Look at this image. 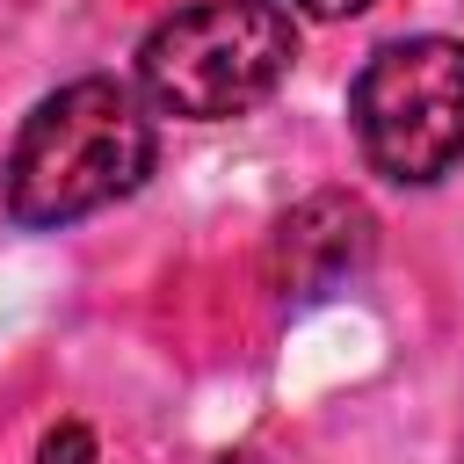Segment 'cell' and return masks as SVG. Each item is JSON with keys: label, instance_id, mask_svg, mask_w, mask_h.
<instances>
[{"label": "cell", "instance_id": "6da1fadb", "mask_svg": "<svg viewBox=\"0 0 464 464\" xmlns=\"http://www.w3.org/2000/svg\"><path fill=\"white\" fill-rule=\"evenodd\" d=\"M152 174V116L130 80H72L44 94L7 152V218L29 232L109 210Z\"/></svg>", "mask_w": 464, "mask_h": 464}, {"label": "cell", "instance_id": "7a4b0ae2", "mask_svg": "<svg viewBox=\"0 0 464 464\" xmlns=\"http://www.w3.org/2000/svg\"><path fill=\"white\" fill-rule=\"evenodd\" d=\"M297 65V22L283 0H196L138 44V94L160 116L225 123L261 109Z\"/></svg>", "mask_w": 464, "mask_h": 464}, {"label": "cell", "instance_id": "3957f363", "mask_svg": "<svg viewBox=\"0 0 464 464\" xmlns=\"http://www.w3.org/2000/svg\"><path fill=\"white\" fill-rule=\"evenodd\" d=\"M348 123L362 160L384 181L428 188L464 160V44L457 36H399L370 51L348 87Z\"/></svg>", "mask_w": 464, "mask_h": 464}, {"label": "cell", "instance_id": "277c9868", "mask_svg": "<svg viewBox=\"0 0 464 464\" xmlns=\"http://www.w3.org/2000/svg\"><path fill=\"white\" fill-rule=\"evenodd\" d=\"M370 210L355 196H312L297 203L283 225H276V246H268V276L283 297H326L341 290L362 261H370Z\"/></svg>", "mask_w": 464, "mask_h": 464}, {"label": "cell", "instance_id": "5b68a950", "mask_svg": "<svg viewBox=\"0 0 464 464\" xmlns=\"http://www.w3.org/2000/svg\"><path fill=\"white\" fill-rule=\"evenodd\" d=\"M36 464H102V450H94V435H87L80 420H65V428H51V435H44Z\"/></svg>", "mask_w": 464, "mask_h": 464}, {"label": "cell", "instance_id": "8992f818", "mask_svg": "<svg viewBox=\"0 0 464 464\" xmlns=\"http://www.w3.org/2000/svg\"><path fill=\"white\" fill-rule=\"evenodd\" d=\"M304 14H319V22H341V14H362L370 0H297Z\"/></svg>", "mask_w": 464, "mask_h": 464}, {"label": "cell", "instance_id": "52a82bcc", "mask_svg": "<svg viewBox=\"0 0 464 464\" xmlns=\"http://www.w3.org/2000/svg\"><path fill=\"white\" fill-rule=\"evenodd\" d=\"M218 464H261V457H218Z\"/></svg>", "mask_w": 464, "mask_h": 464}]
</instances>
